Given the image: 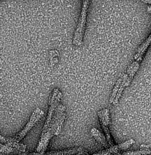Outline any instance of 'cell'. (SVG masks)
Wrapping results in <instances>:
<instances>
[{
    "label": "cell",
    "mask_w": 151,
    "mask_h": 155,
    "mask_svg": "<svg viewBox=\"0 0 151 155\" xmlns=\"http://www.w3.org/2000/svg\"><path fill=\"white\" fill-rule=\"evenodd\" d=\"M44 112L41 108L37 107L33 111L30 116V119L28 121V123L26 125L25 127L23 130L20 132L15 138H10L11 141L13 142L19 143V141H21L26 135V134L32 129L33 127L38 122L39 120L42 118Z\"/></svg>",
    "instance_id": "3"
},
{
    "label": "cell",
    "mask_w": 151,
    "mask_h": 155,
    "mask_svg": "<svg viewBox=\"0 0 151 155\" xmlns=\"http://www.w3.org/2000/svg\"><path fill=\"white\" fill-rule=\"evenodd\" d=\"M124 76V75H122L120 77V78L117 81V83H116V84H115V86L113 88V91H112V93H111V97L110 99V102L111 104L113 103V102H114V100H115V98L117 96V94H118L117 92H118L119 89L120 87V86L121 85Z\"/></svg>",
    "instance_id": "10"
},
{
    "label": "cell",
    "mask_w": 151,
    "mask_h": 155,
    "mask_svg": "<svg viewBox=\"0 0 151 155\" xmlns=\"http://www.w3.org/2000/svg\"><path fill=\"white\" fill-rule=\"evenodd\" d=\"M98 116L110 146L115 145V143L111 136L109 127L111 123L109 110L107 108L101 109L98 113Z\"/></svg>",
    "instance_id": "4"
},
{
    "label": "cell",
    "mask_w": 151,
    "mask_h": 155,
    "mask_svg": "<svg viewBox=\"0 0 151 155\" xmlns=\"http://www.w3.org/2000/svg\"><path fill=\"white\" fill-rule=\"evenodd\" d=\"M91 135L94 138L97 140V142L100 143L106 148L110 147L106 136L102 134L100 131L96 128H93L90 131Z\"/></svg>",
    "instance_id": "7"
},
{
    "label": "cell",
    "mask_w": 151,
    "mask_h": 155,
    "mask_svg": "<svg viewBox=\"0 0 151 155\" xmlns=\"http://www.w3.org/2000/svg\"><path fill=\"white\" fill-rule=\"evenodd\" d=\"M135 143V141L134 139H130L119 144H115L101 152L92 155H116L121 151L127 150L132 146Z\"/></svg>",
    "instance_id": "6"
},
{
    "label": "cell",
    "mask_w": 151,
    "mask_h": 155,
    "mask_svg": "<svg viewBox=\"0 0 151 155\" xmlns=\"http://www.w3.org/2000/svg\"><path fill=\"white\" fill-rule=\"evenodd\" d=\"M62 97V94L60 90L58 88H54L52 91L49 98L48 104V112L45 123L41 135V139L39 141L37 151L38 153H40L43 145H47L49 140L51 137V129L54 123L55 115L56 113L58 107L59 105Z\"/></svg>",
    "instance_id": "1"
},
{
    "label": "cell",
    "mask_w": 151,
    "mask_h": 155,
    "mask_svg": "<svg viewBox=\"0 0 151 155\" xmlns=\"http://www.w3.org/2000/svg\"><path fill=\"white\" fill-rule=\"evenodd\" d=\"M90 1V0H83L82 10L72 41L73 45L76 47L80 46L83 42Z\"/></svg>",
    "instance_id": "2"
},
{
    "label": "cell",
    "mask_w": 151,
    "mask_h": 155,
    "mask_svg": "<svg viewBox=\"0 0 151 155\" xmlns=\"http://www.w3.org/2000/svg\"><path fill=\"white\" fill-rule=\"evenodd\" d=\"M66 109L65 106L63 104H59L58 107L51 129L52 137L54 135H58L60 133L66 116Z\"/></svg>",
    "instance_id": "5"
},
{
    "label": "cell",
    "mask_w": 151,
    "mask_h": 155,
    "mask_svg": "<svg viewBox=\"0 0 151 155\" xmlns=\"http://www.w3.org/2000/svg\"><path fill=\"white\" fill-rule=\"evenodd\" d=\"M148 12H149L151 13V7H150V6H149V7H148Z\"/></svg>",
    "instance_id": "12"
},
{
    "label": "cell",
    "mask_w": 151,
    "mask_h": 155,
    "mask_svg": "<svg viewBox=\"0 0 151 155\" xmlns=\"http://www.w3.org/2000/svg\"><path fill=\"white\" fill-rule=\"evenodd\" d=\"M151 154V150L147 149H140L136 151H129L120 152L116 155H149Z\"/></svg>",
    "instance_id": "9"
},
{
    "label": "cell",
    "mask_w": 151,
    "mask_h": 155,
    "mask_svg": "<svg viewBox=\"0 0 151 155\" xmlns=\"http://www.w3.org/2000/svg\"><path fill=\"white\" fill-rule=\"evenodd\" d=\"M1 141L2 143L5 144L6 145L9 146L11 147H13L16 149H18V150L22 151V152H25L26 147L22 144L18 143L17 142H13L11 141L10 138H4V137L1 136Z\"/></svg>",
    "instance_id": "8"
},
{
    "label": "cell",
    "mask_w": 151,
    "mask_h": 155,
    "mask_svg": "<svg viewBox=\"0 0 151 155\" xmlns=\"http://www.w3.org/2000/svg\"><path fill=\"white\" fill-rule=\"evenodd\" d=\"M140 1H142L143 2L145 3L149 4H151V0H140Z\"/></svg>",
    "instance_id": "11"
}]
</instances>
